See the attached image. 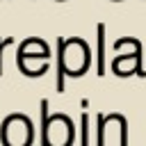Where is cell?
<instances>
[{
  "label": "cell",
  "mask_w": 146,
  "mask_h": 146,
  "mask_svg": "<svg viewBox=\"0 0 146 146\" xmlns=\"http://www.w3.org/2000/svg\"><path fill=\"white\" fill-rule=\"evenodd\" d=\"M64 71L71 78H80L84 75V71L91 64V48L80 39V36H71L64 39Z\"/></svg>",
  "instance_id": "6da1fadb"
},
{
  "label": "cell",
  "mask_w": 146,
  "mask_h": 146,
  "mask_svg": "<svg viewBox=\"0 0 146 146\" xmlns=\"http://www.w3.org/2000/svg\"><path fill=\"white\" fill-rule=\"evenodd\" d=\"M75 139V125L68 116L64 114H52L50 121H48V128H46V135L41 139L43 146H68L71 141Z\"/></svg>",
  "instance_id": "7a4b0ae2"
},
{
  "label": "cell",
  "mask_w": 146,
  "mask_h": 146,
  "mask_svg": "<svg viewBox=\"0 0 146 146\" xmlns=\"http://www.w3.org/2000/svg\"><path fill=\"white\" fill-rule=\"evenodd\" d=\"M9 132H14V135H16L14 144H18V146H27V144H32V139H34L32 121H30L27 116H23V114H11V116H7V119L2 121L0 139L5 141V137H7Z\"/></svg>",
  "instance_id": "3957f363"
},
{
  "label": "cell",
  "mask_w": 146,
  "mask_h": 146,
  "mask_svg": "<svg viewBox=\"0 0 146 146\" xmlns=\"http://www.w3.org/2000/svg\"><path fill=\"white\" fill-rule=\"evenodd\" d=\"M98 64H96V71L98 75H105V25H98Z\"/></svg>",
  "instance_id": "277c9868"
},
{
  "label": "cell",
  "mask_w": 146,
  "mask_h": 146,
  "mask_svg": "<svg viewBox=\"0 0 146 146\" xmlns=\"http://www.w3.org/2000/svg\"><path fill=\"white\" fill-rule=\"evenodd\" d=\"M80 141H82L84 146L89 144V114H87V112L82 114V139H80Z\"/></svg>",
  "instance_id": "5b68a950"
},
{
  "label": "cell",
  "mask_w": 146,
  "mask_h": 146,
  "mask_svg": "<svg viewBox=\"0 0 146 146\" xmlns=\"http://www.w3.org/2000/svg\"><path fill=\"white\" fill-rule=\"evenodd\" d=\"M9 43H14V39H11V36H5V39L0 41V75H2V48H5V46H9Z\"/></svg>",
  "instance_id": "8992f818"
}]
</instances>
